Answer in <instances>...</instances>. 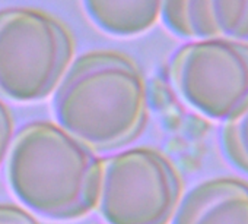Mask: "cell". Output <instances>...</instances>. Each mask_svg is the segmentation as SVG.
<instances>
[{"instance_id":"cell-3","label":"cell","mask_w":248,"mask_h":224,"mask_svg":"<svg viewBox=\"0 0 248 224\" xmlns=\"http://www.w3.org/2000/svg\"><path fill=\"white\" fill-rule=\"evenodd\" d=\"M75 38L57 17L34 8L0 11V97L37 103L59 88L73 63Z\"/></svg>"},{"instance_id":"cell-8","label":"cell","mask_w":248,"mask_h":224,"mask_svg":"<svg viewBox=\"0 0 248 224\" xmlns=\"http://www.w3.org/2000/svg\"><path fill=\"white\" fill-rule=\"evenodd\" d=\"M91 21L115 37H135L149 31L161 18L162 0H83Z\"/></svg>"},{"instance_id":"cell-11","label":"cell","mask_w":248,"mask_h":224,"mask_svg":"<svg viewBox=\"0 0 248 224\" xmlns=\"http://www.w3.org/2000/svg\"><path fill=\"white\" fill-rule=\"evenodd\" d=\"M0 224H43L30 211L12 204H0Z\"/></svg>"},{"instance_id":"cell-4","label":"cell","mask_w":248,"mask_h":224,"mask_svg":"<svg viewBox=\"0 0 248 224\" xmlns=\"http://www.w3.org/2000/svg\"><path fill=\"white\" fill-rule=\"evenodd\" d=\"M96 211L107 224H171L183 179L162 153L139 147L101 158Z\"/></svg>"},{"instance_id":"cell-6","label":"cell","mask_w":248,"mask_h":224,"mask_svg":"<svg viewBox=\"0 0 248 224\" xmlns=\"http://www.w3.org/2000/svg\"><path fill=\"white\" fill-rule=\"evenodd\" d=\"M165 27L186 40L248 44V0H162Z\"/></svg>"},{"instance_id":"cell-1","label":"cell","mask_w":248,"mask_h":224,"mask_svg":"<svg viewBox=\"0 0 248 224\" xmlns=\"http://www.w3.org/2000/svg\"><path fill=\"white\" fill-rule=\"evenodd\" d=\"M53 107L57 125L95 154L136 141L149 116L139 65L115 50L78 57L56 89Z\"/></svg>"},{"instance_id":"cell-10","label":"cell","mask_w":248,"mask_h":224,"mask_svg":"<svg viewBox=\"0 0 248 224\" xmlns=\"http://www.w3.org/2000/svg\"><path fill=\"white\" fill-rule=\"evenodd\" d=\"M14 138V119L9 107L0 100V164L8 155Z\"/></svg>"},{"instance_id":"cell-9","label":"cell","mask_w":248,"mask_h":224,"mask_svg":"<svg viewBox=\"0 0 248 224\" xmlns=\"http://www.w3.org/2000/svg\"><path fill=\"white\" fill-rule=\"evenodd\" d=\"M219 144L226 161L248 176V100L222 122Z\"/></svg>"},{"instance_id":"cell-5","label":"cell","mask_w":248,"mask_h":224,"mask_svg":"<svg viewBox=\"0 0 248 224\" xmlns=\"http://www.w3.org/2000/svg\"><path fill=\"white\" fill-rule=\"evenodd\" d=\"M168 78L188 107L223 122L248 100V44L191 40L172 54Z\"/></svg>"},{"instance_id":"cell-7","label":"cell","mask_w":248,"mask_h":224,"mask_svg":"<svg viewBox=\"0 0 248 224\" xmlns=\"http://www.w3.org/2000/svg\"><path fill=\"white\" fill-rule=\"evenodd\" d=\"M171 224H248V182L206 179L183 195Z\"/></svg>"},{"instance_id":"cell-2","label":"cell","mask_w":248,"mask_h":224,"mask_svg":"<svg viewBox=\"0 0 248 224\" xmlns=\"http://www.w3.org/2000/svg\"><path fill=\"white\" fill-rule=\"evenodd\" d=\"M5 161L11 190L32 215L72 221L96 209L101 158L59 125L40 121L21 128Z\"/></svg>"}]
</instances>
